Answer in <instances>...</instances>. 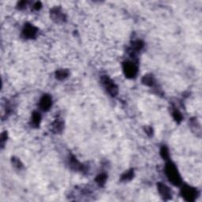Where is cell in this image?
Masks as SVG:
<instances>
[{
	"instance_id": "cell-1",
	"label": "cell",
	"mask_w": 202,
	"mask_h": 202,
	"mask_svg": "<svg viewBox=\"0 0 202 202\" xmlns=\"http://www.w3.org/2000/svg\"><path fill=\"white\" fill-rule=\"evenodd\" d=\"M165 173L168 180L173 185L178 186L182 184V178L178 173V169L176 166L171 161H168L165 167Z\"/></svg>"
},
{
	"instance_id": "cell-2",
	"label": "cell",
	"mask_w": 202,
	"mask_h": 202,
	"mask_svg": "<svg viewBox=\"0 0 202 202\" xmlns=\"http://www.w3.org/2000/svg\"><path fill=\"white\" fill-rule=\"evenodd\" d=\"M123 68L125 75H126V78H135L138 71V66H137L136 63H134V62H125L123 64Z\"/></svg>"
},
{
	"instance_id": "cell-3",
	"label": "cell",
	"mask_w": 202,
	"mask_h": 202,
	"mask_svg": "<svg viewBox=\"0 0 202 202\" xmlns=\"http://www.w3.org/2000/svg\"><path fill=\"white\" fill-rule=\"evenodd\" d=\"M101 81L104 86L105 87L107 92L110 94L112 96H115L118 92V88L115 83L113 82L111 78L107 76H103L101 78Z\"/></svg>"
},
{
	"instance_id": "cell-4",
	"label": "cell",
	"mask_w": 202,
	"mask_h": 202,
	"mask_svg": "<svg viewBox=\"0 0 202 202\" xmlns=\"http://www.w3.org/2000/svg\"><path fill=\"white\" fill-rule=\"evenodd\" d=\"M181 195L183 196V197L186 201H194L197 198V191L194 188L187 186V185H185L181 189Z\"/></svg>"
},
{
	"instance_id": "cell-5",
	"label": "cell",
	"mask_w": 202,
	"mask_h": 202,
	"mask_svg": "<svg viewBox=\"0 0 202 202\" xmlns=\"http://www.w3.org/2000/svg\"><path fill=\"white\" fill-rule=\"evenodd\" d=\"M38 29L31 24H26L22 30V36L25 39H32L36 37Z\"/></svg>"
},
{
	"instance_id": "cell-6",
	"label": "cell",
	"mask_w": 202,
	"mask_h": 202,
	"mask_svg": "<svg viewBox=\"0 0 202 202\" xmlns=\"http://www.w3.org/2000/svg\"><path fill=\"white\" fill-rule=\"evenodd\" d=\"M157 188H158V191L160 193V194L161 195V197H163V200H167L172 199V194L171 189H169L168 186H167L166 185L163 184L161 183H159L157 184Z\"/></svg>"
},
{
	"instance_id": "cell-7",
	"label": "cell",
	"mask_w": 202,
	"mask_h": 202,
	"mask_svg": "<svg viewBox=\"0 0 202 202\" xmlns=\"http://www.w3.org/2000/svg\"><path fill=\"white\" fill-rule=\"evenodd\" d=\"M51 18L57 23H62L66 21V16L58 8L52 9L51 11Z\"/></svg>"
},
{
	"instance_id": "cell-8",
	"label": "cell",
	"mask_w": 202,
	"mask_h": 202,
	"mask_svg": "<svg viewBox=\"0 0 202 202\" xmlns=\"http://www.w3.org/2000/svg\"><path fill=\"white\" fill-rule=\"evenodd\" d=\"M52 104V97L49 95H44L42 96V98L40 100V107L41 110L47 112L50 109L51 106Z\"/></svg>"
},
{
	"instance_id": "cell-9",
	"label": "cell",
	"mask_w": 202,
	"mask_h": 202,
	"mask_svg": "<svg viewBox=\"0 0 202 202\" xmlns=\"http://www.w3.org/2000/svg\"><path fill=\"white\" fill-rule=\"evenodd\" d=\"M70 165L72 169L75 171H81V172L85 171L84 166L81 163H79L74 157H71L70 159Z\"/></svg>"
},
{
	"instance_id": "cell-10",
	"label": "cell",
	"mask_w": 202,
	"mask_h": 202,
	"mask_svg": "<svg viewBox=\"0 0 202 202\" xmlns=\"http://www.w3.org/2000/svg\"><path fill=\"white\" fill-rule=\"evenodd\" d=\"M63 129V123L59 119H56L52 124V130L55 134L60 133Z\"/></svg>"
},
{
	"instance_id": "cell-11",
	"label": "cell",
	"mask_w": 202,
	"mask_h": 202,
	"mask_svg": "<svg viewBox=\"0 0 202 202\" xmlns=\"http://www.w3.org/2000/svg\"><path fill=\"white\" fill-rule=\"evenodd\" d=\"M142 83L144 85H145L152 87L155 84V79H154L153 76L151 74L145 75L142 78Z\"/></svg>"
},
{
	"instance_id": "cell-12",
	"label": "cell",
	"mask_w": 202,
	"mask_h": 202,
	"mask_svg": "<svg viewBox=\"0 0 202 202\" xmlns=\"http://www.w3.org/2000/svg\"><path fill=\"white\" fill-rule=\"evenodd\" d=\"M41 121V115L39 112H34L32 116V125L35 126H38Z\"/></svg>"
},
{
	"instance_id": "cell-13",
	"label": "cell",
	"mask_w": 202,
	"mask_h": 202,
	"mask_svg": "<svg viewBox=\"0 0 202 202\" xmlns=\"http://www.w3.org/2000/svg\"><path fill=\"white\" fill-rule=\"evenodd\" d=\"M69 75V72L67 70H58L55 73L56 78L58 80H63L66 78H67Z\"/></svg>"
},
{
	"instance_id": "cell-14",
	"label": "cell",
	"mask_w": 202,
	"mask_h": 202,
	"mask_svg": "<svg viewBox=\"0 0 202 202\" xmlns=\"http://www.w3.org/2000/svg\"><path fill=\"white\" fill-rule=\"evenodd\" d=\"M134 171L133 170H129L127 172H125L123 175L121 176V181L123 182H127L129 181V180L132 179L134 178Z\"/></svg>"
},
{
	"instance_id": "cell-15",
	"label": "cell",
	"mask_w": 202,
	"mask_h": 202,
	"mask_svg": "<svg viewBox=\"0 0 202 202\" xmlns=\"http://www.w3.org/2000/svg\"><path fill=\"white\" fill-rule=\"evenodd\" d=\"M106 180H107V175H105V174L104 173L99 175L98 176L96 177V182L97 184L100 186H104V183H106Z\"/></svg>"
},
{
	"instance_id": "cell-16",
	"label": "cell",
	"mask_w": 202,
	"mask_h": 202,
	"mask_svg": "<svg viewBox=\"0 0 202 202\" xmlns=\"http://www.w3.org/2000/svg\"><path fill=\"white\" fill-rule=\"evenodd\" d=\"M160 155H161V156L164 160H168L169 159L170 154H169V151H168L167 148L166 146H163L161 148V149H160Z\"/></svg>"
},
{
	"instance_id": "cell-17",
	"label": "cell",
	"mask_w": 202,
	"mask_h": 202,
	"mask_svg": "<svg viewBox=\"0 0 202 202\" xmlns=\"http://www.w3.org/2000/svg\"><path fill=\"white\" fill-rule=\"evenodd\" d=\"M172 115H173V118H175V121L178 122V123H180V122L182 121V119H183V115H182V114L180 113V112H178V110H177V109L173 111Z\"/></svg>"
},
{
	"instance_id": "cell-18",
	"label": "cell",
	"mask_w": 202,
	"mask_h": 202,
	"mask_svg": "<svg viewBox=\"0 0 202 202\" xmlns=\"http://www.w3.org/2000/svg\"><path fill=\"white\" fill-rule=\"evenodd\" d=\"M12 163H13L14 166L16 168H18V169H21V168L22 167V163H21V161H20L18 159L15 158V157L12 158Z\"/></svg>"
},
{
	"instance_id": "cell-19",
	"label": "cell",
	"mask_w": 202,
	"mask_h": 202,
	"mask_svg": "<svg viewBox=\"0 0 202 202\" xmlns=\"http://www.w3.org/2000/svg\"><path fill=\"white\" fill-rule=\"evenodd\" d=\"M7 133L4 132L3 134H2V135H1V143H2L3 145L4 142H5L6 141H7Z\"/></svg>"
},
{
	"instance_id": "cell-20",
	"label": "cell",
	"mask_w": 202,
	"mask_h": 202,
	"mask_svg": "<svg viewBox=\"0 0 202 202\" xmlns=\"http://www.w3.org/2000/svg\"><path fill=\"white\" fill-rule=\"evenodd\" d=\"M26 6V2H25V1H22V2H20L19 3H18V7H19L20 9L21 8H24Z\"/></svg>"
},
{
	"instance_id": "cell-21",
	"label": "cell",
	"mask_w": 202,
	"mask_h": 202,
	"mask_svg": "<svg viewBox=\"0 0 202 202\" xmlns=\"http://www.w3.org/2000/svg\"><path fill=\"white\" fill-rule=\"evenodd\" d=\"M34 7V8L36 9V10H39V9L41 7V3L40 2L36 3H35V5H34V7Z\"/></svg>"
}]
</instances>
